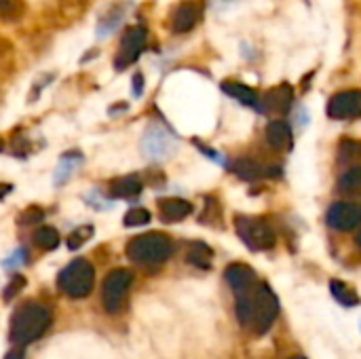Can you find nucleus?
<instances>
[{"label":"nucleus","mask_w":361,"mask_h":359,"mask_svg":"<svg viewBox=\"0 0 361 359\" xmlns=\"http://www.w3.org/2000/svg\"><path fill=\"white\" fill-rule=\"evenodd\" d=\"M235 313L245 330L254 336H264L279 315V300L267 284H256L254 290L237 296Z\"/></svg>","instance_id":"obj_1"},{"label":"nucleus","mask_w":361,"mask_h":359,"mask_svg":"<svg viewBox=\"0 0 361 359\" xmlns=\"http://www.w3.org/2000/svg\"><path fill=\"white\" fill-rule=\"evenodd\" d=\"M49 326H51V311L44 305L23 303L11 315V324H8L11 343L17 347L30 345L38 341L49 330Z\"/></svg>","instance_id":"obj_2"},{"label":"nucleus","mask_w":361,"mask_h":359,"mask_svg":"<svg viewBox=\"0 0 361 359\" xmlns=\"http://www.w3.org/2000/svg\"><path fill=\"white\" fill-rule=\"evenodd\" d=\"M173 254V243L163 233H146L127 243V258L135 264H163Z\"/></svg>","instance_id":"obj_3"},{"label":"nucleus","mask_w":361,"mask_h":359,"mask_svg":"<svg viewBox=\"0 0 361 359\" xmlns=\"http://www.w3.org/2000/svg\"><path fill=\"white\" fill-rule=\"evenodd\" d=\"M93 286H95V269L85 258L72 260L57 275V288L68 298H76V300L78 298H85V296L91 294Z\"/></svg>","instance_id":"obj_4"},{"label":"nucleus","mask_w":361,"mask_h":359,"mask_svg":"<svg viewBox=\"0 0 361 359\" xmlns=\"http://www.w3.org/2000/svg\"><path fill=\"white\" fill-rule=\"evenodd\" d=\"M235 231L252 252H267L275 245V231L262 218L237 216L235 218Z\"/></svg>","instance_id":"obj_5"},{"label":"nucleus","mask_w":361,"mask_h":359,"mask_svg":"<svg viewBox=\"0 0 361 359\" xmlns=\"http://www.w3.org/2000/svg\"><path fill=\"white\" fill-rule=\"evenodd\" d=\"M131 286H133V273L127 269H114L106 275L102 284V305L106 313L114 315L123 309Z\"/></svg>","instance_id":"obj_6"},{"label":"nucleus","mask_w":361,"mask_h":359,"mask_svg":"<svg viewBox=\"0 0 361 359\" xmlns=\"http://www.w3.org/2000/svg\"><path fill=\"white\" fill-rule=\"evenodd\" d=\"M142 150L152 161H163L178 150V140L159 125H150L142 140Z\"/></svg>","instance_id":"obj_7"},{"label":"nucleus","mask_w":361,"mask_h":359,"mask_svg":"<svg viewBox=\"0 0 361 359\" xmlns=\"http://www.w3.org/2000/svg\"><path fill=\"white\" fill-rule=\"evenodd\" d=\"M144 47H146V30H144L142 25L129 28V30L123 34L121 49H118V55H116V59H114L116 70H125L127 66L135 63V59L142 55Z\"/></svg>","instance_id":"obj_8"},{"label":"nucleus","mask_w":361,"mask_h":359,"mask_svg":"<svg viewBox=\"0 0 361 359\" xmlns=\"http://www.w3.org/2000/svg\"><path fill=\"white\" fill-rule=\"evenodd\" d=\"M326 222L334 231H353L361 226V203H334L328 214Z\"/></svg>","instance_id":"obj_9"},{"label":"nucleus","mask_w":361,"mask_h":359,"mask_svg":"<svg viewBox=\"0 0 361 359\" xmlns=\"http://www.w3.org/2000/svg\"><path fill=\"white\" fill-rule=\"evenodd\" d=\"M328 114L338 121L360 118L361 116V91H343L334 95L328 104Z\"/></svg>","instance_id":"obj_10"},{"label":"nucleus","mask_w":361,"mask_h":359,"mask_svg":"<svg viewBox=\"0 0 361 359\" xmlns=\"http://www.w3.org/2000/svg\"><path fill=\"white\" fill-rule=\"evenodd\" d=\"M224 281L235 292V296H239L256 288V273L245 262H233L224 271Z\"/></svg>","instance_id":"obj_11"},{"label":"nucleus","mask_w":361,"mask_h":359,"mask_svg":"<svg viewBox=\"0 0 361 359\" xmlns=\"http://www.w3.org/2000/svg\"><path fill=\"white\" fill-rule=\"evenodd\" d=\"M292 99H294V91L290 85H279L275 89H271L264 99H262V110L267 112H275V114H283L290 110L292 106Z\"/></svg>","instance_id":"obj_12"},{"label":"nucleus","mask_w":361,"mask_h":359,"mask_svg":"<svg viewBox=\"0 0 361 359\" xmlns=\"http://www.w3.org/2000/svg\"><path fill=\"white\" fill-rule=\"evenodd\" d=\"M159 214H161L163 222H180L192 214V205L186 199H178V197L163 199V201H159Z\"/></svg>","instance_id":"obj_13"},{"label":"nucleus","mask_w":361,"mask_h":359,"mask_svg":"<svg viewBox=\"0 0 361 359\" xmlns=\"http://www.w3.org/2000/svg\"><path fill=\"white\" fill-rule=\"evenodd\" d=\"M267 142L275 150H290L292 148V129L286 121H271L267 125Z\"/></svg>","instance_id":"obj_14"},{"label":"nucleus","mask_w":361,"mask_h":359,"mask_svg":"<svg viewBox=\"0 0 361 359\" xmlns=\"http://www.w3.org/2000/svg\"><path fill=\"white\" fill-rule=\"evenodd\" d=\"M222 91L228 93L231 97L239 99L241 104L250 106V108H262L260 102H258V95L252 87L243 85V83H235V80H224L222 83Z\"/></svg>","instance_id":"obj_15"},{"label":"nucleus","mask_w":361,"mask_h":359,"mask_svg":"<svg viewBox=\"0 0 361 359\" xmlns=\"http://www.w3.org/2000/svg\"><path fill=\"white\" fill-rule=\"evenodd\" d=\"M212 260H214V252L207 243H203V241L188 243V250H186V262L188 264H192L197 269H209Z\"/></svg>","instance_id":"obj_16"},{"label":"nucleus","mask_w":361,"mask_h":359,"mask_svg":"<svg viewBox=\"0 0 361 359\" xmlns=\"http://www.w3.org/2000/svg\"><path fill=\"white\" fill-rule=\"evenodd\" d=\"M197 19H199L197 6H192V4H182V6L173 13L171 28H173V32H180V34H182V32L192 30L195 23H197Z\"/></svg>","instance_id":"obj_17"},{"label":"nucleus","mask_w":361,"mask_h":359,"mask_svg":"<svg viewBox=\"0 0 361 359\" xmlns=\"http://www.w3.org/2000/svg\"><path fill=\"white\" fill-rule=\"evenodd\" d=\"M330 290H332V296H334L341 305H345V307H355V305H360L361 303L360 294H357L351 286H347L345 281H341V279H332V281H330Z\"/></svg>","instance_id":"obj_18"},{"label":"nucleus","mask_w":361,"mask_h":359,"mask_svg":"<svg viewBox=\"0 0 361 359\" xmlns=\"http://www.w3.org/2000/svg\"><path fill=\"white\" fill-rule=\"evenodd\" d=\"M140 193H142V182L135 176H125L112 184V197H118V199H131Z\"/></svg>","instance_id":"obj_19"},{"label":"nucleus","mask_w":361,"mask_h":359,"mask_svg":"<svg viewBox=\"0 0 361 359\" xmlns=\"http://www.w3.org/2000/svg\"><path fill=\"white\" fill-rule=\"evenodd\" d=\"M264 171H267V169H264L260 163L252 161V159H239V161L235 163V174H237L241 180H260L262 176H267Z\"/></svg>","instance_id":"obj_20"},{"label":"nucleus","mask_w":361,"mask_h":359,"mask_svg":"<svg viewBox=\"0 0 361 359\" xmlns=\"http://www.w3.org/2000/svg\"><path fill=\"white\" fill-rule=\"evenodd\" d=\"M80 163H82V157H80L78 152H70V154H66V157L61 159V163H59L57 171H55V184H63Z\"/></svg>","instance_id":"obj_21"},{"label":"nucleus","mask_w":361,"mask_h":359,"mask_svg":"<svg viewBox=\"0 0 361 359\" xmlns=\"http://www.w3.org/2000/svg\"><path fill=\"white\" fill-rule=\"evenodd\" d=\"M338 188L347 195H361V167H351L338 180Z\"/></svg>","instance_id":"obj_22"},{"label":"nucleus","mask_w":361,"mask_h":359,"mask_svg":"<svg viewBox=\"0 0 361 359\" xmlns=\"http://www.w3.org/2000/svg\"><path fill=\"white\" fill-rule=\"evenodd\" d=\"M34 243L40 248V250H55L59 245V233L51 226H42L34 233Z\"/></svg>","instance_id":"obj_23"},{"label":"nucleus","mask_w":361,"mask_h":359,"mask_svg":"<svg viewBox=\"0 0 361 359\" xmlns=\"http://www.w3.org/2000/svg\"><path fill=\"white\" fill-rule=\"evenodd\" d=\"M93 237V226H78V229H74L70 235H68V239H66V243H68V250H78V248H82L89 239Z\"/></svg>","instance_id":"obj_24"},{"label":"nucleus","mask_w":361,"mask_h":359,"mask_svg":"<svg viewBox=\"0 0 361 359\" xmlns=\"http://www.w3.org/2000/svg\"><path fill=\"white\" fill-rule=\"evenodd\" d=\"M125 226L127 229H133V226H144L150 222V212L144 209V207H135V209H129L123 218Z\"/></svg>","instance_id":"obj_25"},{"label":"nucleus","mask_w":361,"mask_h":359,"mask_svg":"<svg viewBox=\"0 0 361 359\" xmlns=\"http://www.w3.org/2000/svg\"><path fill=\"white\" fill-rule=\"evenodd\" d=\"M338 154H341V161H343V163L357 161V159H361V144L360 142H349V140H347V142L341 144Z\"/></svg>","instance_id":"obj_26"},{"label":"nucleus","mask_w":361,"mask_h":359,"mask_svg":"<svg viewBox=\"0 0 361 359\" xmlns=\"http://www.w3.org/2000/svg\"><path fill=\"white\" fill-rule=\"evenodd\" d=\"M23 288H25V277H23V275H15V277L11 279V284L6 286V290H4V300L11 303Z\"/></svg>","instance_id":"obj_27"},{"label":"nucleus","mask_w":361,"mask_h":359,"mask_svg":"<svg viewBox=\"0 0 361 359\" xmlns=\"http://www.w3.org/2000/svg\"><path fill=\"white\" fill-rule=\"evenodd\" d=\"M44 218L42 209L40 207H27L21 216H19V224L21 226H27V224H36Z\"/></svg>","instance_id":"obj_28"},{"label":"nucleus","mask_w":361,"mask_h":359,"mask_svg":"<svg viewBox=\"0 0 361 359\" xmlns=\"http://www.w3.org/2000/svg\"><path fill=\"white\" fill-rule=\"evenodd\" d=\"M142 93H144V76L142 74H135L133 76V95L135 97H142Z\"/></svg>","instance_id":"obj_29"},{"label":"nucleus","mask_w":361,"mask_h":359,"mask_svg":"<svg viewBox=\"0 0 361 359\" xmlns=\"http://www.w3.org/2000/svg\"><path fill=\"white\" fill-rule=\"evenodd\" d=\"M4 359H23V353H21V349H13L4 355Z\"/></svg>","instance_id":"obj_30"},{"label":"nucleus","mask_w":361,"mask_h":359,"mask_svg":"<svg viewBox=\"0 0 361 359\" xmlns=\"http://www.w3.org/2000/svg\"><path fill=\"white\" fill-rule=\"evenodd\" d=\"M355 243H357V245H360V248H361V231H360V233H357V237H355Z\"/></svg>","instance_id":"obj_31"},{"label":"nucleus","mask_w":361,"mask_h":359,"mask_svg":"<svg viewBox=\"0 0 361 359\" xmlns=\"http://www.w3.org/2000/svg\"><path fill=\"white\" fill-rule=\"evenodd\" d=\"M288 359H305L302 355H294V358H288Z\"/></svg>","instance_id":"obj_32"}]
</instances>
